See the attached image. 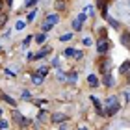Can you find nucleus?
I'll list each match as a JSON object with an SVG mask.
<instances>
[{"instance_id": "nucleus-41", "label": "nucleus", "mask_w": 130, "mask_h": 130, "mask_svg": "<svg viewBox=\"0 0 130 130\" xmlns=\"http://www.w3.org/2000/svg\"><path fill=\"white\" fill-rule=\"evenodd\" d=\"M58 130H67V121H65V123H60V128H58Z\"/></svg>"}, {"instance_id": "nucleus-34", "label": "nucleus", "mask_w": 130, "mask_h": 130, "mask_svg": "<svg viewBox=\"0 0 130 130\" xmlns=\"http://www.w3.org/2000/svg\"><path fill=\"white\" fill-rule=\"evenodd\" d=\"M32 41H34V35H28V37H26L24 41H22V46H24V48H26V46H28V45H30V43H32Z\"/></svg>"}, {"instance_id": "nucleus-44", "label": "nucleus", "mask_w": 130, "mask_h": 130, "mask_svg": "<svg viewBox=\"0 0 130 130\" xmlns=\"http://www.w3.org/2000/svg\"><path fill=\"white\" fill-rule=\"evenodd\" d=\"M6 74H8V76H15V73H13V71H9V69H6Z\"/></svg>"}, {"instance_id": "nucleus-37", "label": "nucleus", "mask_w": 130, "mask_h": 130, "mask_svg": "<svg viewBox=\"0 0 130 130\" xmlns=\"http://www.w3.org/2000/svg\"><path fill=\"white\" fill-rule=\"evenodd\" d=\"M76 19H78V21H80V22H86V21H87V15H86V13H84V11H82V13H80V15H78V17H76Z\"/></svg>"}, {"instance_id": "nucleus-32", "label": "nucleus", "mask_w": 130, "mask_h": 130, "mask_svg": "<svg viewBox=\"0 0 130 130\" xmlns=\"http://www.w3.org/2000/svg\"><path fill=\"white\" fill-rule=\"evenodd\" d=\"M21 99H22V100H32V93L24 89V91L21 93Z\"/></svg>"}, {"instance_id": "nucleus-29", "label": "nucleus", "mask_w": 130, "mask_h": 130, "mask_svg": "<svg viewBox=\"0 0 130 130\" xmlns=\"http://www.w3.org/2000/svg\"><path fill=\"white\" fill-rule=\"evenodd\" d=\"M6 22H8V13H6V11H0V28H4Z\"/></svg>"}, {"instance_id": "nucleus-19", "label": "nucleus", "mask_w": 130, "mask_h": 130, "mask_svg": "<svg viewBox=\"0 0 130 130\" xmlns=\"http://www.w3.org/2000/svg\"><path fill=\"white\" fill-rule=\"evenodd\" d=\"M106 21H108V24L111 26V28H113V30H119V26H121V22L119 21H117V19H113V17H106Z\"/></svg>"}, {"instance_id": "nucleus-10", "label": "nucleus", "mask_w": 130, "mask_h": 130, "mask_svg": "<svg viewBox=\"0 0 130 130\" xmlns=\"http://www.w3.org/2000/svg\"><path fill=\"white\" fill-rule=\"evenodd\" d=\"M119 110H121V104H119V102L113 104V106H106V108H104V117H111V115H115Z\"/></svg>"}, {"instance_id": "nucleus-18", "label": "nucleus", "mask_w": 130, "mask_h": 130, "mask_svg": "<svg viewBox=\"0 0 130 130\" xmlns=\"http://www.w3.org/2000/svg\"><path fill=\"white\" fill-rule=\"evenodd\" d=\"M50 117H48V111L46 110H39V113H37V121L39 123H46Z\"/></svg>"}, {"instance_id": "nucleus-7", "label": "nucleus", "mask_w": 130, "mask_h": 130, "mask_svg": "<svg viewBox=\"0 0 130 130\" xmlns=\"http://www.w3.org/2000/svg\"><path fill=\"white\" fill-rule=\"evenodd\" d=\"M108 6H110V0H97V9L100 11V15L104 17H108Z\"/></svg>"}, {"instance_id": "nucleus-33", "label": "nucleus", "mask_w": 130, "mask_h": 130, "mask_svg": "<svg viewBox=\"0 0 130 130\" xmlns=\"http://www.w3.org/2000/svg\"><path fill=\"white\" fill-rule=\"evenodd\" d=\"M73 58H74V60H78V61H80L82 58H84V50H74V56H73Z\"/></svg>"}, {"instance_id": "nucleus-22", "label": "nucleus", "mask_w": 130, "mask_h": 130, "mask_svg": "<svg viewBox=\"0 0 130 130\" xmlns=\"http://www.w3.org/2000/svg\"><path fill=\"white\" fill-rule=\"evenodd\" d=\"M73 37H74V32H67V34L60 35V41H61V43H67V41H71Z\"/></svg>"}, {"instance_id": "nucleus-5", "label": "nucleus", "mask_w": 130, "mask_h": 130, "mask_svg": "<svg viewBox=\"0 0 130 130\" xmlns=\"http://www.w3.org/2000/svg\"><path fill=\"white\" fill-rule=\"evenodd\" d=\"M50 50H52V46H50V45H45L41 50H37V52H34V54H32V61H39V60H43V58L48 54Z\"/></svg>"}, {"instance_id": "nucleus-27", "label": "nucleus", "mask_w": 130, "mask_h": 130, "mask_svg": "<svg viewBox=\"0 0 130 130\" xmlns=\"http://www.w3.org/2000/svg\"><path fill=\"white\" fill-rule=\"evenodd\" d=\"M84 13L87 15V17H95V6H86V9H84Z\"/></svg>"}, {"instance_id": "nucleus-40", "label": "nucleus", "mask_w": 130, "mask_h": 130, "mask_svg": "<svg viewBox=\"0 0 130 130\" xmlns=\"http://www.w3.org/2000/svg\"><path fill=\"white\" fill-rule=\"evenodd\" d=\"M4 4H6V6H8V8H9V9H11V8H13V0H4Z\"/></svg>"}, {"instance_id": "nucleus-2", "label": "nucleus", "mask_w": 130, "mask_h": 130, "mask_svg": "<svg viewBox=\"0 0 130 130\" xmlns=\"http://www.w3.org/2000/svg\"><path fill=\"white\" fill-rule=\"evenodd\" d=\"M58 22H60V13H48L45 17V21H43V24H41V32H48V30H52Z\"/></svg>"}, {"instance_id": "nucleus-16", "label": "nucleus", "mask_w": 130, "mask_h": 130, "mask_svg": "<svg viewBox=\"0 0 130 130\" xmlns=\"http://www.w3.org/2000/svg\"><path fill=\"white\" fill-rule=\"evenodd\" d=\"M34 41H35L37 45H45V41H46V34H45V32H37V34L34 35Z\"/></svg>"}, {"instance_id": "nucleus-48", "label": "nucleus", "mask_w": 130, "mask_h": 130, "mask_svg": "<svg viewBox=\"0 0 130 130\" xmlns=\"http://www.w3.org/2000/svg\"><path fill=\"white\" fill-rule=\"evenodd\" d=\"M0 52H2V46H0Z\"/></svg>"}, {"instance_id": "nucleus-17", "label": "nucleus", "mask_w": 130, "mask_h": 130, "mask_svg": "<svg viewBox=\"0 0 130 130\" xmlns=\"http://www.w3.org/2000/svg\"><path fill=\"white\" fill-rule=\"evenodd\" d=\"M0 99H2L4 102H8V104L11 106V108H15V106H17V102H15V100H13V99H11V97L8 95V93H0Z\"/></svg>"}, {"instance_id": "nucleus-11", "label": "nucleus", "mask_w": 130, "mask_h": 130, "mask_svg": "<svg viewBox=\"0 0 130 130\" xmlns=\"http://www.w3.org/2000/svg\"><path fill=\"white\" fill-rule=\"evenodd\" d=\"M67 8H69V0H54V9L56 11H67Z\"/></svg>"}, {"instance_id": "nucleus-28", "label": "nucleus", "mask_w": 130, "mask_h": 130, "mask_svg": "<svg viewBox=\"0 0 130 130\" xmlns=\"http://www.w3.org/2000/svg\"><path fill=\"white\" fill-rule=\"evenodd\" d=\"M48 71H50L48 65H39V67H37V73H39V74H43V76L48 74Z\"/></svg>"}, {"instance_id": "nucleus-4", "label": "nucleus", "mask_w": 130, "mask_h": 130, "mask_svg": "<svg viewBox=\"0 0 130 130\" xmlns=\"http://www.w3.org/2000/svg\"><path fill=\"white\" fill-rule=\"evenodd\" d=\"M95 48H97V54H108V52L111 50V41H110V39H102V41H97Z\"/></svg>"}, {"instance_id": "nucleus-43", "label": "nucleus", "mask_w": 130, "mask_h": 130, "mask_svg": "<svg viewBox=\"0 0 130 130\" xmlns=\"http://www.w3.org/2000/svg\"><path fill=\"white\" fill-rule=\"evenodd\" d=\"M125 78H126V84H128V86H130V71H128V73H126V74H125Z\"/></svg>"}, {"instance_id": "nucleus-42", "label": "nucleus", "mask_w": 130, "mask_h": 130, "mask_svg": "<svg viewBox=\"0 0 130 130\" xmlns=\"http://www.w3.org/2000/svg\"><path fill=\"white\" fill-rule=\"evenodd\" d=\"M125 100H126V102H130V91H125Z\"/></svg>"}, {"instance_id": "nucleus-38", "label": "nucleus", "mask_w": 130, "mask_h": 130, "mask_svg": "<svg viewBox=\"0 0 130 130\" xmlns=\"http://www.w3.org/2000/svg\"><path fill=\"white\" fill-rule=\"evenodd\" d=\"M82 43H84L86 46H91V45H93V41H91V37H84V39H82Z\"/></svg>"}, {"instance_id": "nucleus-15", "label": "nucleus", "mask_w": 130, "mask_h": 130, "mask_svg": "<svg viewBox=\"0 0 130 130\" xmlns=\"http://www.w3.org/2000/svg\"><path fill=\"white\" fill-rule=\"evenodd\" d=\"M65 80H67V84H76V82H78V73H76V71H69Z\"/></svg>"}, {"instance_id": "nucleus-31", "label": "nucleus", "mask_w": 130, "mask_h": 130, "mask_svg": "<svg viewBox=\"0 0 130 130\" xmlns=\"http://www.w3.org/2000/svg\"><path fill=\"white\" fill-rule=\"evenodd\" d=\"M24 26H28V22H26V21H22V19H19V21L15 22V30H22Z\"/></svg>"}, {"instance_id": "nucleus-45", "label": "nucleus", "mask_w": 130, "mask_h": 130, "mask_svg": "<svg viewBox=\"0 0 130 130\" xmlns=\"http://www.w3.org/2000/svg\"><path fill=\"white\" fill-rule=\"evenodd\" d=\"M4 8H6V4H4V0H0V11H4Z\"/></svg>"}, {"instance_id": "nucleus-8", "label": "nucleus", "mask_w": 130, "mask_h": 130, "mask_svg": "<svg viewBox=\"0 0 130 130\" xmlns=\"http://www.w3.org/2000/svg\"><path fill=\"white\" fill-rule=\"evenodd\" d=\"M69 119L67 113H63V111H54V113H50V121L52 123H65Z\"/></svg>"}, {"instance_id": "nucleus-14", "label": "nucleus", "mask_w": 130, "mask_h": 130, "mask_svg": "<svg viewBox=\"0 0 130 130\" xmlns=\"http://www.w3.org/2000/svg\"><path fill=\"white\" fill-rule=\"evenodd\" d=\"M121 45L125 46V48H128V50H130V32H128V30L121 34Z\"/></svg>"}, {"instance_id": "nucleus-1", "label": "nucleus", "mask_w": 130, "mask_h": 130, "mask_svg": "<svg viewBox=\"0 0 130 130\" xmlns=\"http://www.w3.org/2000/svg\"><path fill=\"white\" fill-rule=\"evenodd\" d=\"M97 67H99V74L102 76L106 73H111V69H113V61H111V58L108 54H99Z\"/></svg>"}, {"instance_id": "nucleus-47", "label": "nucleus", "mask_w": 130, "mask_h": 130, "mask_svg": "<svg viewBox=\"0 0 130 130\" xmlns=\"http://www.w3.org/2000/svg\"><path fill=\"white\" fill-rule=\"evenodd\" d=\"M2 113H4V111H2V108H0V119H2Z\"/></svg>"}, {"instance_id": "nucleus-25", "label": "nucleus", "mask_w": 130, "mask_h": 130, "mask_svg": "<svg viewBox=\"0 0 130 130\" xmlns=\"http://www.w3.org/2000/svg\"><path fill=\"white\" fill-rule=\"evenodd\" d=\"M82 28H84V22H80L78 19H74L73 21V32H80Z\"/></svg>"}, {"instance_id": "nucleus-12", "label": "nucleus", "mask_w": 130, "mask_h": 130, "mask_svg": "<svg viewBox=\"0 0 130 130\" xmlns=\"http://www.w3.org/2000/svg\"><path fill=\"white\" fill-rule=\"evenodd\" d=\"M30 76H32V84H35V86H43V82H45V76H43V74H39L37 71H35V73H32Z\"/></svg>"}, {"instance_id": "nucleus-46", "label": "nucleus", "mask_w": 130, "mask_h": 130, "mask_svg": "<svg viewBox=\"0 0 130 130\" xmlns=\"http://www.w3.org/2000/svg\"><path fill=\"white\" fill-rule=\"evenodd\" d=\"M76 130H89V128H87V126L84 125V126H78V128H76Z\"/></svg>"}, {"instance_id": "nucleus-24", "label": "nucleus", "mask_w": 130, "mask_h": 130, "mask_svg": "<svg viewBox=\"0 0 130 130\" xmlns=\"http://www.w3.org/2000/svg\"><path fill=\"white\" fill-rule=\"evenodd\" d=\"M102 39H110V37H108V32H106V28L100 26V28H99V39H97V41H102Z\"/></svg>"}, {"instance_id": "nucleus-6", "label": "nucleus", "mask_w": 130, "mask_h": 130, "mask_svg": "<svg viewBox=\"0 0 130 130\" xmlns=\"http://www.w3.org/2000/svg\"><path fill=\"white\" fill-rule=\"evenodd\" d=\"M100 84H102L104 87H113L115 86V76L111 74V73H106L100 76Z\"/></svg>"}, {"instance_id": "nucleus-36", "label": "nucleus", "mask_w": 130, "mask_h": 130, "mask_svg": "<svg viewBox=\"0 0 130 130\" xmlns=\"http://www.w3.org/2000/svg\"><path fill=\"white\" fill-rule=\"evenodd\" d=\"M8 126H9L8 121H6V119H0V130H8Z\"/></svg>"}, {"instance_id": "nucleus-21", "label": "nucleus", "mask_w": 130, "mask_h": 130, "mask_svg": "<svg viewBox=\"0 0 130 130\" xmlns=\"http://www.w3.org/2000/svg\"><path fill=\"white\" fill-rule=\"evenodd\" d=\"M117 102H119V99H117L115 95H110V97L104 99V104H106V106H113V104H117Z\"/></svg>"}, {"instance_id": "nucleus-26", "label": "nucleus", "mask_w": 130, "mask_h": 130, "mask_svg": "<svg viewBox=\"0 0 130 130\" xmlns=\"http://www.w3.org/2000/svg\"><path fill=\"white\" fill-rule=\"evenodd\" d=\"M37 11H39V8H32V11H30L28 17H26V22H32V21L35 19V15H37Z\"/></svg>"}, {"instance_id": "nucleus-23", "label": "nucleus", "mask_w": 130, "mask_h": 130, "mask_svg": "<svg viewBox=\"0 0 130 130\" xmlns=\"http://www.w3.org/2000/svg\"><path fill=\"white\" fill-rule=\"evenodd\" d=\"M37 4H39V0H28V2L22 4V9H32V8H35Z\"/></svg>"}, {"instance_id": "nucleus-20", "label": "nucleus", "mask_w": 130, "mask_h": 130, "mask_svg": "<svg viewBox=\"0 0 130 130\" xmlns=\"http://www.w3.org/2000/svg\"><path fill=\"white\" fill-rule=\"evenodd\" d=\"M128 71H130V60H126V61H123V63H121V67H119V73H121L123 76H125V74L128 73Z\"/></svg>"}, {"instance_id": "nucleus-35", "label": "nucleus", "mask_w": 130, "mask_h": 130, "mask_svg": "<svg viewBox=\"0 0 130 130\" xmlns=\"http://www.w3.org/2000/svg\"><path fill=\"white\" fill-rule=\"evenodd\" d=\"M56 78H58V80H61V82H63L65 78H67V74H65V73H63V71H58V73H56Z\"/></svg>"}, {"instance_id": "nucleus-13", "label": "nucleus", "mask_w": 130, "mask_h": 130, "mask_svg": "<svg viewBox=\"0 0 130 130\" xmlns=\"http://www.w3.org/2000/svg\"><path fill=\"white\" fill-rule=\"evenodd\" d=\"M87 84H89V87H91V89H97V87H99V84H100L99 76H97V74H89V76H87Z\"/></svg>"}, {"instance_id": "nucleus-9", "label": "nucleus", "mask_w": 130, "mask_h": 130, "mask_svg": "<svg viewBox=\"0 0 130 130\" xmlns=\"http://www.w3.org/2000/svg\"><path fill=\"white\" fill-rule=\"evenodd\" d=\"M89 100L93 102V106H95L97 113H99L100 117H104V108H102V102H100V100H99V97H95V95H91V97H89Z\"/></svg>"}, {"instance_id": "nucleus-3", "label": "nucleus", "mask_w": 130, "mask_h": 130, "mask_svg": "<svg viewBox=\"0 0 130 130\" xmlns=\"http://www.w3.org/2000/svg\"><path fill=\"white\" fill-rule=\"evenodd\" d=\"M11 117H13V121H15V125L19 126V128H26V126H30V119H26L24 115L21 113V111H13L11 113Z\"/></svg>"}, {"instance_id": "nucleus-49", "label": "nucleus", "mask_w": 130, "mask_h": 130, "mask_svg": "<svg viewBox=\"0 0 130 130\" xmlns=\"http://www.w3.org/2000/svg\"><path fill=\"white\" fill-rule=\"evenodd\" d=\"M24 2H28V0H24Z\"/></svg>"}, {"instance_id": "nucleus-39", "label": "nucleus", "mask_w": 130, "mask_h": 130, "mask_svg": "<svg viewBox=\"0 0 130 130\" xmlns=\"http://www.w3.org/2000/svg\"><path fill=\"white\" fill-rule=\"evenodd\" d=\"M52 65H54L56 69H60V58H54V60H52Z\"/></svg>"}, {"instance_id": "nucleus-30", "label": "nucleus", "mask_w": 130, "mask_h": 130, "mask_svg": "<svg viewBox=\"0 0 130 130\" xmlns=\"http://www.w3.org/2000/svg\"><path fill=\"white\" fill-rule=\"evenodd\" d=\"M74 56V48L73 46H67V48L63 50V58H73Z\"/></svg>"}]
</instances>
